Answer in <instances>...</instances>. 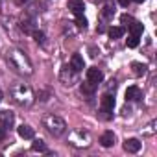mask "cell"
<instances>
[{"label": "cell", "mask_w": 157, "mask_h": 157, "mask_svg": "<svg viewBox=\"0 0 157 157\" xmlns=\"http://www.w3.org/2000/svg\"><path fill=\"white\" fill-rule=\"evenodd\" d=\"M142 96V93H140V89L139 87H128V91H126V100L128 102H137L139 98Z\"/></svg>", "instance_id": "obj_10"}, {"label": "cell", "mask_w": 157, "mask_h": 157, "mask_svg": "<svg viewBox=\"0 0 157 157\" xmlns=\"http://www.w3.org/2000/svg\"><path fill=\"white\" fill-rule=\"evenodd\" d=\"M22 30L26 33H33V28H32V22H22Z\"/></svg>", "instance_id": "obj_22"}, {"label": "cell", "mask_w": 157, "mask_h": 157, "mask_svg": "<svg viewBox=\"0 0 157 157\" xmlns=\"http://www.w3.org/2000/svg\"><path fill=\"white\" fill-rule=\"evenodd\" d=\"M100 144H102L104 148H111V146L115 144V133H113V131H105V133L100 137Z\"/></svg>", "instance_id": "obj_11"}, {"label": "cell", "mask_w": 157, "mask_h": 157, "mask_svg": "<svg viewBox=\"0 0 157 157\" xmlns=\"http://www.w3.org/2000/svg\"><path fill=\"white\" fill-rule=\"evenodd\" d=\"M4 139H6V129L0 128V140H4Z\"/></svg>", "instance_id": "obj_24"}, {"label": "cell", "mask_w": 157, "mask_h": 157, "mask_svg": "<svg viewBox=\"0 0 157 157\" xmlns=\"http://www.w3.org/2000/svg\"><path fill=\"white\" fill-rule=\"evenodd\" d=\"M142 30H144V26L140 24V22H137V21H133L131 24H129V32H131V35H140L142 33Z\"/></svg>", "instance_id": "obj_14"}, {"label": "cell", "mask_w": 157, "mask_h": 157, "mask_svg": "<svg viewBox=\"0 0 157 157\" xmlns=\"http://www.w3.org/2000/svg\"><path fill=\"white\" fill-rule=\"evenodd\" d=\"M15 2H17L19 6H22V4H26V2H28V0H15Z\"/></svg>", "instance_id": "obj_26"}, {"label": "cell", "mask_w": 157, "mask_h": 157, "mask_svg": "<svg viewBox=\"0 0 157 157\" xmlns=\"http://www.w3.org/2000/svg\"><path fill=\"white\" fill-rule=\"evenodd\" d=\"M122 35H124V28H120V26L109 28V37H111V39H118V37H122Z\"/></svg>", "instance_id": "obj_15"}, {"label": "cell", "mask_w": 157, "mask_h": 157, "mask_svg": "<svg viewBox=\"0 0 157 157\" xmlns=\"http://www.w3.org/2000/svg\"><path fill=\"white\" fill-rule=\"evenodd\" d=\"M129 2H131V0H118V4H120L122 8H128V6H129Z\"/></svg>", "instance_id": "obj_23"}, {"label": "cell", "mask_w": 157, "mask_h": 157, "mask_svg": "<svg viewBox=\"0 0 157 157\" xmlns=\"http://www.w3.org/2000/svg\"><path fill=\"white\" fill-rule=\"evenodd\" d=\"M115 107V98L111 94H104L102 96V111L104 113H111Z\"/></svg>", "instance_id": "obj_8"}, {"label": "cell", "mask_w": 157, "mask_h": 157, "mask_svg": "<svg viewBox=\"0 0 157 157\" xmlns=\"http://www.w3.org/2000/svg\"><path fill=\"white\" fill-rule=\"evenodd\" d=\"M11 96H13V102H15L17 105H21V107H28V105L33 104V93H32V89H30L28 85H24V83L13 85Z\"/></svg>", "instance_id": "obj_2"}, {"label": "cell", "mask_w": 157, "mask_h": 157, "mask_svg": "<svg viewBox=\"0 0 157 157\" xmlns=\"http://www.w3.org/2000/svg\"><path fill=\"white\" fill-rule=\"evenodd\" d=\"M8 63H10V67L15 70V72H19V74H22V76H30L32 72H33V68H32V63H30V59H28V56L22 52V50H10L8 52Z\"/></svg>", "instance_id": "obj_1"}, {"label": "cell", "mask_w": 157, "mask_h": 157, "mask_svg": "<svg viewBox=\"0 0 157 157\" xmlns=\"http://www.w3.org/2000/svg\"><path fill=\"white\" fill-rule=\"evenodd\" d=\"M11 124H13V115L10 111H0V128L8 129L11 128Z\"/></svg>", "instance_id": "obj_7"}, {"label": "cell", "mask_w": 157, "mask_h": 157, "mask_svg": "<svg viewBox=\"0 0 157 157\" xmlns=\"http://www.w3.org/2000/svg\"><path fill=\"white\" fill-rule=\"evenodd\" d=\"M32 150H33V151H46V144H44L41 139H35V140L32 142Z\"/></svg>", "instance_id": "obj_16"}, {"label": "cell", "mask_w": 157, "mask_h": 157, "mask_svg": "<svg viewBox=\"0 0 157 157\" xmlns=\"http://www.w3.org/2000/svg\"><path fill=\"white\" fill-rule=\"evenodd\" d=\"M43 126H44L46 131H48L50 135H54V137H61V135L67 131V122H65L61 117H57V115H46V117L43 118Z\"/></svg>", "instance_id": "obj_3"}, {"label": "cell", "mask_w": 157, "mask_h": 157, "mask_svg": "<svg viewBox=\"0 0 157 157\" xmlns=\"http://www.w3.org/2000/svg\"><path fill=\"white\" fill-rule=\"evenodd\" d=\"M87 80L98 85V83L104 80V74H102V70H100V68H96V67H91V68H87Z\"/></svg>", "instance_id": "obj_4"}, {"label": "cell", "mask_w": 157, "mask_h": 157, "mask_svg": "<svg viewBox=\"0 0 157 157\" xmlns=\"http://www.w3.org/2000/svg\"><path fill=\"white\" fill-rule=\"evenodd\" d=\"M70 68H74L76 72H80V70H83V68H85L83 57H82L80 54H74V56H72V59H70Z\"/></svg>", "instance_id": "obj_9"}, {"label": "cell", "mask_w": 157, "mask_h": 157, "mask_svg": "<svg viewBox=\"0 0 157 157\" xmlns=\"http://www.w3.org/2000/svg\"><path fill=\"white\" fill-rule=\"evenodd\" d=\"M33 37L37 43H44V33L43 32H33Z\"/></svg>", "instance_id": "obj_21"}, {"label": "cell", "mask_w": 157, "mask_h": 157, "mask_svg": "<svg viewBox=\"0 0 157 157\" xmlns=\"http://www.w3.org/2000/svg\"><path fill=\"white\" fill-rule=\"evenodd\" d=\"M76 17H78V19H76V26H78V28H85V26H87V19H85L83 15H76Z\"/></svg>", "instance_id": "obj_20"}, {"label": "cell", "mask_w": 157, "mask_h": 157, "mask_svg": "<svg viewBox=\"0 0 157 157\" xmlns=\"http://www.w3.org/2000/svg\"><path fill=\"white\" fill-rule=\"evenodd\" d=\"M19 135H21L22 139H33V128L28 126V124H22V126L19 128Z\"/></svg>", "instance_id": "obj_12"}, {"label": "cell", "mask_w": 157, "mask_h": 157, "mask_svg": "<svg viewBox=\"0 0 157 157\" xmlns=\"http://www.w3.org/2000/svg\"><path fill=\"white\" fill-rule=\"evenodd\" d=\"M102 15H104L105 19H111V17L115 15V6H113V4H107V6L104 8V11H102Z\"/></svg>", "instance_id": "obj_18"}, {"label": "cell", "mask_w": 157, "mask_h": 157, "mask_svg": "<svg viewBox=\"0 0 157 157\" xmlns=\"http://www.w3.org/2000/svg\"><path fill=\"white\" fill-rule=\"evenodd\" d=\"M68 10L74 13V15H83V0H68Z\"/></svg>", "instance_id": "obj_6"}, {"label": "cell", "mask_w": 157, "mask_h": 157, "mask_svg": "<svg viewBox=\"0 0 157 157\" xmlns=\"http://www.w3.org/2000/svg\"><path fill=\"white\" fill-rule=\"evenodd\" d=\"M131 68H133V72H135L137 76L146 74V65H142V63H131Z\"/></svg>", "instance_id": "obj_17"}, {"label": "cell", "mask_w": 157, "mask_h": 157, "mask_svg": "<svg viewBox=\"0 0 157 157\" xmlns=\"http://www.w3.org/2000/svg\"><path fill=\"white\" fill-rule=\"evenodd\" d=\"M122 22H133V19H131L129 15H124V17H122Z\"/></svg>", "instance_id": "obj_25"}, {"label": "cell", "mask_w": 157, "mask_h": 157, "mask_svg": "<svg viewBox=\"0 0 157 157\" xmlns=\"http://www.w3.org/2000/svg\"><path fill=\"white\" fill-rule=\"evenodd\" d=\"M140 140L139 139H126V142H124V150L128 151V153H137L139 150H140Z\"/></svg>", "instance_id": "obj_5"}, {"label": "cell", "mask_w": 157, "mask_h": 157, "mask_svg": "<svg viewBox=\"0 0 157 157\" xmlns=\"http://www.w3.org/2000/svg\"><path fill=\"white\" fill-rule=\"evenodd\" d=\"M133 2H137V4H142V2H144V0H133Z\"/></svg>", "instance_id": "obj_27"}, {"label": "cell", "mask_w": 157, "mask_h": 157, "mask_svg": "<svg viewBox=\"0 0 157 157\" xmlns=\"http://www.w3.org/2000/svg\"><path fill=\"white\" fill-rule=\"evenodd\" d=\"M126 43H128L129 48H137V46H139V37H137V35H129V39H128Z\"/></svg>", "instance_id": "obj_19"}, {"label": "cell", "mask_w": 157, "mask_h": 157, "mask_svg": "<svg viewBox=\"0 0 157 157\" xmlns=\"http://www.w3.org/2000/svg\"><path fill=\"white\" fill-rule=\"evenodd\" d=\"M0 102H2V91H0Z\"/></svg>", "instance_id": "obj_28"}, {"label": "cell", "mask_w": 157, "mask_h": 157, "mask_svg": "<svg viewBox=\"0 0 157 157\" xmlns=\"http://www.w3.org/2000/svg\"><path fill=\"white\" fill-rule=\"evenodd\" d=\"M96 87H98L96 83H93V82H89V80H87L85 83H82V87H80V89H82V93H83V94H94Z\"/></svg>", "instance_id": "obj_13"}]
</instances>
